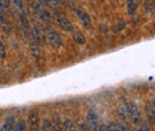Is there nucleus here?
Masks as SVG:
<instances>
[{
  "label": "nucleus",
  "mask_w": 155,
  "mask_h": 131,
  "mask_svg": "<svg viewBox=\"0 0 155 131\" xmlns=\"http://www.w3.org/2000/svg\"><path fill=\"white\" fill-rule=\"evenodd\" d=\"M124 107H125V111H126L129 118H130V122L134 125H137L141 122V113L138 111V107L136 106V104H134L133 101L125 100L124 101Z\"/></svg>",
  "instance_id": "obj_1"
},
{
  "label": "nucleus",
  "mask_w": 155,
  "mask_h": 131,
  "mask_svg": "<svg viewBox=\"0 0 155 131\" xmlns=\"http://www.w3.org/2000/svg\"><path fill=\"white\" fill-rule=\"evenodd\" d=\"M73 38H74L75 43H78V44H85V42H86V37L84 36V33L78 30L76 31L73 30Z\"/></svg>",
  "instance_id": "obj_11"
},
{
  "label": "nucleus",
  "mask_w": 155,
  "mask_h": 131,
  "mask_svg": "<svg viewBox=\"0 0 155 131\" xmlns=\"http://www.w3.org/2000/svg\"><path fill=\"white\" fill-rule=\"evenodd\" d=\"M25 129H27V122L24 119H19L17 122V124H15V130H17V131H23Z\"/></svg>",
  "instance_id": "obj_14"
},
{
  "label": "nucleus",
  "mask_w": 155,
  "mask_h": 131,
  "mask_svg": "<svg viewBox=\"0 0 155 131\" xmlns=\"http://www.w3.org/2000/svg\"><path fill=\"white\" fill-rule=\"evenodd\" d=\"M79 126H80L81 129H86V128H87V125H86L81 119H79Z\"/></svg>",
  "instance_id": "obj_22"
},
{
  "label": "nucleus",
  "mask_w": 155,
  "mask_h": 131,
  "mask_svg": "<svg viewBox=\"0 0 155 131\" xmlns=\"http://www.w3.org/2000/svg\"><path fill=\"white\" fill-rule=\"evenodd\" d=\"M63 125H64V129L66 130H75V125L73 124V122L71 119H66L63 123Z\"/></svg>",
  "instance_id": "obj_16"
},
{
  "label": "nucleus",
  "mask_w": 155,
  "mask_h": 131,
  "mask_svg": "<svg viewBox=\"0 0 155 131\" xmlns=\"http://www.w3.org/2000/svg\"><path fill=\"white\" fill-rule=\"evenodd\" d=\"M45 35H47V39L49 41V43L54 48L57 49L61 47V38H60V35L57 33V31H55L53 28H50V26H47Z\"/></svg>",
  "instance_id": "obj_2"
},
{
  "label": "nucleus",
  "mask_w": 155,
  "mask_h": 131,
  "mask_svg": "<svg viewBox=\"0 0 155 131\" xmlns=\"http://www.w3.org/2000/svg\"><path fill=\"white\" fill-rule=\"evenodd\" d=\"M59 1H60V3H64V0H59Z\"/></svg>",
  "instance_id": "obj_24"
},
{
  "label": "nucleus",
  "mask_w": 155,
  "mask_h": 131,
  "mask_svg": "<svg viewBox=\"0 0 155 131\" xmlns=\"http://www.w3.org/2000/svg\"><path fill=\"white\" fill-rule=\"evenodd\" d=\"M44 4H45L48 7H50L51 10H54V11L56 12V15H59V13H62L59 0H44Z\"/></svg>",
  "instance_id": "obj_9"
},
{
  "label": "nucleus",
  "mask_w": 155,
  "mask_h": 131,
  "mask_svg": "<svg viewBox=\"0 0 155 131\" xmlns=\"http://www.w3.org/2000/svg\"><path fill=\"white\" fill-rule=\"evenodd\" d=\"M137 5H138V0H129V1H128V12H129V15L135 13V11L137 8Z\"/></svg>",
  "instance_id": "obj_13"
},
{
  "label": "nucleus",
  "mask_w": 155,
  "mask_h": 131,
  "mask_svg": "<svg viewBox=\"0 0 155 131\" xmlns=\"http://www.w3.org/2000/svg\"><path fill=\"white\" fill-rule=\"evenodd\" d=\"M29 1H30V3H31V0H29Z\"/></svg>",
  "instance_id": "obj_25"
},
{
  "label": "nucleus",
  "mask_w": 155,
  "mask_h": 131,
  "mask_svg": "<svg viewBox=\"0 0 155 131\" xmlns=\"http://www.w3.org/2000/svg\"><path fill=\"white\" fill-rule=\"evenodd\" d=\"M30 51L35 59H38L41 56V48H40V43L37 41H35L34 38H31L30 41Z\"/></svg>",
  "instance_id": "obj_7"
},
{
  "label": "nucleus",
  "mask_w": 155,
  "mask_h": 131,
  "mask_svg": "<svg viewBox=\"0 0 155 131\" xmlns=\"http://www.w3.org/2000/svg\"><path fill=\"white\" fill-rule=\"evenodd\" d=\"M5 57H6V49L4 43L0 41V59H5Z\"/></svg>",
  "instance_id": "obj_18"
},
{
  "label": "nucleus",
  "mask_w": 155,
  "mask_h": 131,
  "mask_svg": "<svg viewBox=\"0 0 155 131\" xmlns=\"http://www.w3.org/2000/svg\"><path fill=\"white\" fill-rule=\"evenodd\" d=\"M0 4L4 6H8L10 5V0H0Z\"/></svg>",
  "instance_id": "obj_21"
},
{
  "label": "nucleus",
  "mask_w": 155,
  "mask_h": 131,
  "mask_svg": "<svg viewBox=\"0 0 155 131\" xmlns=\"http://www.w3.org/2000/svg\"><path fill=\"white\" fill-rule=\"evenodd\" d=\"M13 129H15V117L13 116L8 117L5 122V124L0 128L1 131H8V130H13Z\"/></svg>",
  "instance_id": "obj_10"
},
{
  "label": "nucleus",
  "mask_w": 155,
  "mask_h": 131,
  "mask_svg": "<svg viewBox=\"0 0 155 131\" xmlns=\"http://www.w3.org/2000/svg\"><path fill=\"white\" fill-rule=\"evenodd\" d=\"M10 1L22 13H25V7H24V4L22 3V0H10Z\"/></svg>",
  "instance_id": "obj_15"
},
{
  "label": "nucleus",
  "mask_w": 155,
  "mask_h": 131,
  "mask_svg": "<svg viewBox=\"0 0 155 131\" xmlns=\"http://www.w3.org/2000/svg\"><path fill=\"white\" fill-rule=\"evenodd\" d=\"M97 114L93 112V111H89L88 112V114H87V121H88V123L91 124V126L93 128V129H98L97 126H98V124H97Z\"/></svg>",
  "instance_id": "obj_12"
},
{
  "label": "nucleus",
  "mask_w": 155,
  "mask_h": 131,
  "mask_svg": "<svg viewBox=\"0 0 155 131\" xmlns=\"http://www.w3.org/2000/svg\"><path fill=\"white\" fill-rule=\"evenodd\" d=\"M38 124H40V114H38L37 111H32L29 113V125L31 128H37Z\"/></svg>",
  "instance_id": "obj_8"
},
{
  "label": "nucleus",
  "mask_w": 155,
  "mask_h": 131,
  "mask_svg": "<svg viewBox=\"0 0 155 131\" xmlns=\"http://www.w3.org/2000/svg\"><path fill=\"white\" fill-rule=\"evenodd\" d=\"M51 128H53V123L48 119H44L42 123V130H50Z\"/></svg>",
  "instance_id": "obj_17"
},
{
  "label": "nucleus",
  "mask_w": 155,
  "mask_h": 131,
  "mask_svg": "<svg viewBox=\"0 0 155 131\" xmlns=\"http://www.w3.org/2000/svg\"><path fill=\"white\" fill-rule=\"evenodd\" d=\"M146 114L148 117L149 122L153 125H155V105L154 104L147 102V105H146Z\"/></svg>",
  "instance_id": "obj_6"
},
{
  "label": "nucleus",
  "mask_w": 155,
  "mask_h": 131,
  "mask_svg": "<svg viewBox=\"0 0 155 131\" xmlns=\"http://www.w3.org/2000/svg\"><path fill=\"white\" fill-rule=\"evenodd\" d=\"M54 121H55V123L57 124V126H59V129H60V126H62V124H61V122H60V116L55 114V116H54Z\"/></svg>",
  "instance_id": "obj_20"
},
{
  "label": "nucleus",
  "mask_w": 155,
  "mask_h": 131,
  "mask_svg": "<svg viewBox=\"0 0 155 131\" xmlns=\"http://www.w3.org/2000/svg\"><path fill=\"white\" fill-rule=\"evenodd\" d=\"M140 129H141V130H143V129H145V130H149V129L147 128V125H142V126H141Z\"/></svg>",
  "instance_id": "obj_23"
},
{
  "label": "nucleus",
  "mask_w": 155,
  "mask_h": 131,
  "mask_svg": "<svg viewBox=\"0 0 155 131\" xmlns=\"http://www.w3.org/2000/svg\"><path fill=\"white\" fill-rule=\"evenodd\" d=\"M117 112H118V114H119V118H121V119H125V110H124V107H119V109L117 110Z\"/></svg>",
  "instance_id": "obj_19"
},
{
  "label": "nucleus",
  "mask_w": 155,
  "mask_h": 131,
  "mask_svg": "<svg viewBox=\"0 0 155 131\" xmlns=\"http://www.w3.org/2000/svg\"><path fill=\"white\" fill-rule=\"evenodd\" d=\"M56 20H57V24L61 26L62 30L67 31V32H73V25H72V23L69 22V19L66 16H63L62 13H59Z\"/></svg>",
  "instance_id": "obj_5"
},
{
  "label": "nucleus",
  "mask_w": 155,
  "mask_h": 131,
  "mask_svg": "<svg viewBox=\"0 0 155 131\" xmlns=\"http://www.w3.org/2000/svg\"><path fill=\"white\" fill-rule=\"evenodd\" d=\"M74 11H75V13L78 15V17H79L81 24L85 26V28H86L87 30L91 29V28H92V23H91V18H89V16L87 15V13H86L84 10L79 8V7H75Z\"/></svg>",
  "instance_id": "obj_4"
},
{
  "label": "nucleus",
  "mask_w": 155,
  "mask_h": 131,
  "mask_svg": "<svg viewBox=\"0 0 155 131\" xmlns=\"http://www.w3.org/2000/svg\"><path fill=\"white\" fill-rule=\"evenodd\" d=\"M32 38L35 41H37L40 44H45V41H47V35H45V31H43V29L41 28V25L38 24H35L32 26Z\"/></svg>",
  "instance_id": "obj_3"
}]
</instances>
